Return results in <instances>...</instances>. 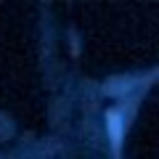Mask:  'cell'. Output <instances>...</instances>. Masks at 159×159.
<instances>
[{"instance_id": "obj_1", "label": "cell", "mask_w": 159, "mask_h": 159, "mask_svg": "<svg viewBox=\"0 0 159 159\" xmlns=\"http://www.w3.org/2000/svg\"><path fill=\"white\" fill-rule=\"evenodd\" d=\"M106 122H109V135H111V143H114V146H117V143L122 141V122H119V114L109 111Z\"/></svg>"}]
</instances>
